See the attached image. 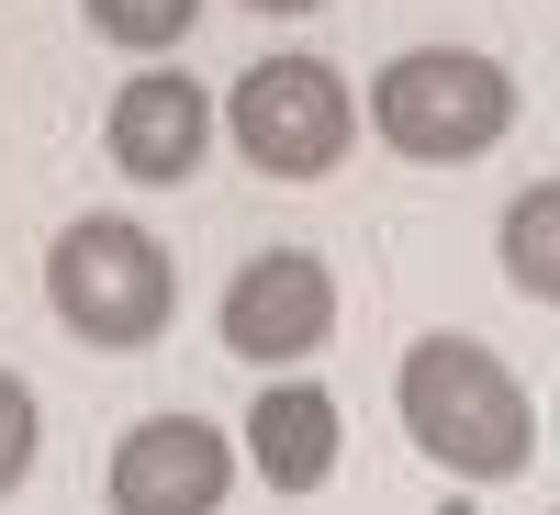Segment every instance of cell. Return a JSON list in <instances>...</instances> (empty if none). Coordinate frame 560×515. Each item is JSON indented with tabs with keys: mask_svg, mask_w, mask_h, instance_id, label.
Instances as JSON below:
<instances>
[{
	"mask_svg": "<svg viewBox=\"0 0 560 515\" xmlns=\"http://www.w3.org/2000/svg\"><path fill=\"white\" fill-rule=\"evenodd\" d=\"M393 403H404V437L448 482H516L538 459V403L482 337H415L393 370Z\"/></svg>",
	"mask_w": 560,
	"mask_h": 515,
	"instance_id": "6da1fadb",
	"label": "cell"
},
{
	"mask_svg": "<svg viewBox=\"0 0 560 515\" xmlns=\"http://www.w3.org/2000/svg\"><path fill=\"white\" fill-rule=\"evenodd\" d=\"M45 303L90 348H158L168 314H179V258L135 213H79L45 247Z\"/></svg>",
	"mask_w": 560,
	"mask_h": 515,
	"instance_id": "7a4b0ae2",
	"label": "cell"
},
{
	"mask_svg": "<svg viewBox=\"0 0 560 515\" xmlns=\"http://www.w3.org/2000/svg\"><path fill=\"white\" fill-rule=\"evenodd\" d=\"M504 124H516V79L482 45H404L370 79V134L415 168H471L504 147Z\"/></svg>",
	"mask_w": 560,
	"mask_h": 515,
	"instance_id": "3957f363",
	"label": "cell"
},
{
	"mask_svg": "<svg viewBox=\"0 0 560 515\" xmlns=\"http://www.w3.org/2000/svg\"><path fill=\"white\" fill-rule=\"evenodd\" d=\"M224 134L258 179H325L359 134V102L325 57H258L236 90H224Z\"/></svg>",
	"mask_w": 560,
	"mask_h": 515,
	"instance_id": "277c9868",
	"label": "cell"
},
{
	"mask_svg": "<svg viewBox=\"0 0 560 515\" xmlns=\"http://www.w3.org/2000/svg\"><path fill=\"white\" fill-rule=\"evenodd\" d=\"M224 348L258 359V370H292L314 359L325 337H337V269H325L314 247H258L236 280H224Z\"/></svg>",
	"mask_w": 560,
	"mask_h": 515,
	"instance_id": "5b68a950",
	"label": "cell"
},
{
	"mask_svg": "<svg viewBox=\"0 0 560 515\" xmlns=\"http://www.w3.org/2000/svg\"><path fill=\"white\" fill-rule=\"evenodd\" d=\"M102 493H113V515H224L236 448H224V426H202V414H147V426L113 437Z\"/></svg>",
	"mask_w": 560,
	"mask_h": 515,
	"instance_id": "8992f818",
	"label": "cell"
},
{
	"mask_svg": "<svg viewBox=\"0 0 560 515\" xmlns=\"http://www.w3.org/2000/svg\"><path fill=\"white\" fill-rule=\"evenodd\" d=\"M102 147H113V168L135 191H179L213 157V90L191 68H135L113 90V113H102Z\"/></svg>",
	"mask_w": 560,
	"mask_h": 515,
	"instance_id": "52a82bcc",
	"label": "cell"
},
{
	"mask_svg": "<svg viewBox=\"0 0 560 515\" xmlns=\"http://www.w3.org/2000/svg\"><path fill=\"white\" fill-rule=\"evenodd\" d=\"M337 448H348V414L325 382H269L247 403V471L269 493H325L337 482Z\"/></svg>",
	"mask_w": 560,
	"mask_h": 515,
	"instance_id": "ba28073f",
	"label": "cell"
},
{
	"mask_svg": "<svg viewBox=\"0 0 560 515\" xmlns=\"http://www.w3.org/2000/svg\"><path fill=\"white\" fill-rule=\"evenodd\" d=\"M493 247H504V280L560 314V179H527V191L504 202V236Z\"/></svg>",
	"mask_w": 560,
	"mask_h": 515,
	"instance_id": "9c48e42d",
	"label": "cell"
},
{
	"mask_svg": "<svg viewBox=\"0 0 560 515\" xmlns=\"http://www.w3.org/2000/svg\"><path fill=\"white\" fill-rule=\"evenodd\" d=\"M79 12H90L102 45H124V57H168V45L202 23V0H79Z\"/></svg>",
	"mask_w": 560,
	"mask_h": 515,
	"instance_id": "30bf717a",
	"label": "cell"
},
{
	"mask_svg": "<svg viewBox=\"0 0 560 515\" xmlns=\"http://www.w3.org/2000/svg\"><path fill=\"white\" fill-rule=\"evenodd\" d=\"M34 448H45V414H34V393H23V370H0V504L23 493Z\"/></svg>",
	"mask_w": 560,
	"mask_h": 515,
	"instance_id": "8fae6325",
	"label": "cell"
},
{
	"mask_svg": "<svg viewBox=\"0 0 560 515\" xmlns=\"http://www.w3.org/2000/svg\"><path fill=\"white\" fill-rule=\"evenodd\" d=\"M247 12H325V0H247Z\"/></svg>",
	"mask_w": 560,
	"mask_h": 515,
	"instance_id": "7c38bea8",
	"label": "cell"
}]
</instances>
